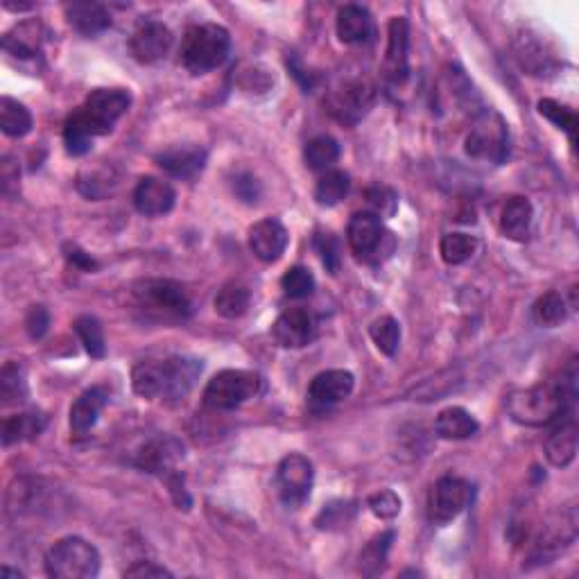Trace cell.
<instances>
[{
	"instance_id": "ab89813d",
	"label": "cell",
	"mask_w": 579,
	"mask_h": 579,
	"mask_svg": "<svg viewBox=\"0 0 579 579\" xmlns=\"http://www.w3.org/2000/svg\"><path fill=\"white\" fill-rule=\"evenodd\" d=\"M73 328L91 358H105L107 344H105V333H102V326L98 319L91 315H82L75 319Z\"/></svg>"
},
{
	"instance_id": "836d02e7",
	"label": "cell",
	"mask_w": 579,
	"mask_h": 579,
	"mask_svg": "<svg viewBox=\"0 0 579 579\" xmlns=\"http://www.w3.org/2000/svg\"><path fill=\"white\" fill-rule=\"evenodd\" d=\"M394 541V532H383L367 543V548L360 552V573L367 577L380 575L387 566V555H390Z\"/></svg>"
},
{
	"instance_id": "74e56055",
	"label": "cell",
	"mask_w": 579,
	"mask_h": 579,
	"mask_svg": "<svg viewBox=\"0 0 579 579\" xmlns=\"http://www.w3.org/2000/svg\"><path fill=\"white\" fill-rule=\"evenodd\" d=\"M369 335L374 340L376 349L383 353V356L392 358L396 356V351L401 347V324L396 322L394 317H380L374 324L369 326Z\"/></svg>"
},
{
	"instance_id": "6da1fadb",
	"label": "cell",
	"mask_w": 579,
	"mask_h": 579,
	"mask_svg": "<svg viewBox=\"0 0 579 579\" xmlns=\"http://www.w3.org/2000/svg\"><path fill=\"white\" fill-rule=\"evenodd\" d=\"M132 107V95L125 89H95L84 105L68 116L64 125L66 152L82 157L91 150L95 136L109 134Z\"/></svg>"
},
{
	"instance_id": "7dc6e473",
	"label": "cell",
	"mask_w": 579,
	"mask_h": 579,
	"mask_svg": "<svg viewBox=\"0 0 579 579\" xmlns=\"http://www.w3.org/2000/svg\"><path fill=\"white\" fill-rule=\"evenodd\" d=\"M48 326H50L48 310L43 306H32L28 310V317H25V328H28L32 340H41V337L48 333Z\"/></svg>"
},
{
	"instance_id": "c3c4849f",
	"label": "cell",
	"mask_w": 579,
	"mask_h": 579,
	"mask_svg": "<svg viewBox=\"0 0 579 579\" xmlns=\"http://www.w3.org/2000/svg\"><path fill=\"white\" fill-rule=\"evenodd\" d=\"M233 190H236L240 200H245L249 204L258 202V197H261V184H258V179L254 175H247V172L233 179Z\"/></svg>"
},
{
	"instance_id": "ac0fdd59",
	"label": "cell",
	"mask_w": 579,
	"mask_h": 579,
	"mask_svg": "<svg viewBox=\"0 0 579 579\" xmlns=\"http://www.w3.org/2000/svg\"><path fill=\"white\" fill-rule=\"evenodd\" d=\"M408 53H410V23L405 16H394L387 28V57L385 71L392 84H403L408 80Z\"/></svg>"
},
{
	"instance_id": "4fadbf2b",
	"label": "cell",
	"mask_w": 579,
	"mask_h": 579,
	"mask_svg": "<svg viewBox=\"0 0 579 579\" xmlns=\"http://www.w3.org/2000/svg\"><path fill=\"white\" fill-rule=\"evenodd\" d=\"M376 89L367 80H353L340 86L328 100V111L340 120L342 125H358L362 118L374 107Z\"/></svg>"
},
{
	"instance_id": "d590c367",
	"label": "cell",
	"mask_w": 579,
	"mask_h": 579,
	"mask_svg": "<svg viewBox=\"0 0 579 579\" xmlns=\"http://www.w3.org/2000/svg\"><path fill=\"white\" fill-rule=\"evenodd\" d=\"M478 252V238L469 233H446L439 243V254H442L446 265H462L471 261Z\"/></svg>"
},
{
	"instance_id": "f1b7e54d",
	"label": "cell",
	"mask_w": 579,
	"mask_h": 579,
	"mask_svg": "<svg viewBox=\"0 0 579 579\" xmlns=\"http://www.w3.org/2000/svg\"><path fill=\"white\" fill-rule=\"evenodd\" d=\"M43 428H46V417L39 412H21L14 414V417H7L3 421V446L30 442V439H37Z\"/></svg>"
},
{
	"instance_id": "7a4b0ae2",
	"label": "cell",
	"mask_w": 579,
	"mask_h": 579,
	"mask_svg": "<svg viewBox=\"0 0 579 579\" xmlns=\"http://www.w3.org/2000/svg\"><path fill=\"white\" fill-rule=\"evenodd\" d=\"M202 374V360L172 356L166 360L138 362L132 371V387L141 399L179 405L193 392Z\"/></svg>"
},
{
	"instance_id": "e0dca14e",
	"label": "cell",
	"mask_w": 579,
	"mask_h": 579,
	"mask_svg": "<svg viewBox=\"0 0 579 579\" xmlns=\"http://www.w3.org/2000/svg\"><path fill=\"white\" fill-rule=\"evenodd\" d=\"M317 335V322L310 310L290 308L276 317L272 337L283 349H304Z\"/></svg>"
},
{
	"instance_id": "e575fe53",
	"label": "cell",
	"mask_w": 579,
	"mask_h": 579,
	"mask_svg": "<svg viewBox=\"0 0 579 579\" xmlns=\"http://www.w3.org/2000/svg\"><path fill=\"white\" fill-rule=\"evenodd\" d=\"M249 301H252V295L245 285L227 283L215 297V313L224 319H238L247 313Z\"/></svg>"
},
{
	"instance_id": "8d00e7d4",
	"label": "cell",
	"mask_w": 579,
	"mask_h": 579,
	"mask_svg": "<svg viewBox=\"0 0 579 579\" xmlns=\"http://www.w3.org/2000/svg\"><path fill=\"white\" fill-rule=\"evenodd\" d=\"M534 322L543 328H555L559 324L566 322L568 317V304L566 299L559 295V292H546V295L537 299V304L532 308Z\"/></svg>"
},
{
	"instance_id": "cb8c5ba5",
	"label": "cell",
	"mask_w": 579,
	"mask_h": 579,
	"mask_svg": "<svg viewBox=\"0 0 579 579\" xmlns=\"http://www.w3.org/2000/svg\"><path fill=\"white\" fill-rule=\"evenodd\" d=\"M107 401L109 392L102 385H93L77 396V401L71 405V428L75 435H86L98 423L102 410L107 408Z\"/></svg>"
},
{
	"instance_id": "7402d4cb",
	"label": "cell",
	"mask_w": 579,
	"mask_h": 579,
	"mask_svg": "<svg viewBox=\"0 0 579 579\" xmlns=\"http://www.w3.org/2000/svg\"><path fill=\"white\" fill-rule=\"evenodd\" d=\"M157 166L177 179H195L206 166V150L200 145H175L157 154Z\"/></svg>"
},
{
	"instance_id": "277c9868",
	"label": "cell",
	"mask_w": 579,
	"mask_h": 579,
	"mask_svg": "<svg viewBox=\"0 0 579 579\" xmlns=\"http://www.w3.org/2000/svg\"><path fill=\"white\" fill-rule=\"evenodd\" d=\"M231 53V34L218 23L188 28L181 43V64L190 75H206L220 68Z\"/></svg>"
},
{
	"instance_id": "9a60e30c",
	"label": "cell",
	"mask_w": 579,
	"mask_h": 579,
	"mask_svg": "<svg viewBox=\"0 0 579 579\" xmlns=\"http://www.w3.org/2000/svg\"><path fill=\"white\" fill-rule=\"evenodd\" d=\"M184 453H186V448L177 437L159 435L150 439V442L138 451L136 466L145 473H154V475H161V478H168V475L177 473V464L184 460Z\"/></svg>"
},
{
	"instance_id": "816d5d0a",
	"label": "cell",
	"mask_w": 579,
	"mask_h": 579,
	"mask_svg": "<svg viewBox=\"0 0 579 579\" xmlns=\"http://www.w3.org/2000/svg\"><path fill=\"white\" fill-rule=\"evenodd\" d=\"M10 577L21 579L23 573H21V570H12L10 566H3V568H0V579H10Z\"/></svg>"
},
{
	"instance_id": "f6af8a7d",
	"label": "cell",
	"mask_w": 579,
	"mask_h": 579,
	"mask_svg": "<svg viewBox=\"0 0 579 579\" xmlns=\"http://www.w3.org/2000/svg\"><path fill=\"white\" fill-rule=\"evenodd\" d=\"M367 204H369V211L383 220V218H392V215L396 213L399 197H396L392 188L374 186L367 190Z\"/></svg>"
},
{
	"instance_id": "bcb514c9",
	"label": "cell",
	"mask_w": 579,
	"mask_h": 579,
	"mask_svg": "<svg viewBox=\"0 0 579 579\" xmlns=\"http://www.w3.org/2000/svg\"><path fill=\"white\" fill-rule=\"evenodd\" d=\"M367 505L371 509V514H374L376 518H383V521H392V518L401 514V507H403L399 494L392 489H383V491H378V494L369 496Z\"/></svg>"
},
{
	"instance_id": "83f0119b",
	"label": "cell",
	"mask_w": 579,
	"mask_h": 579,
	"mask_svg": "<svg viewBox=\"0 0 579 579\" xmlns=\"http://www.w3.org/2000/svg\"><path fill=\"white\" fill-rule=\"evenodd\" d=\"M480 430V423L475 421L471 412L464 408H446L437 414L435 432L442 439H451V442H460V439H469Z\"/></svg>"
},
{
	"instance_id": "ffe728a7",
	"label": "cell",
	"mask_w": 579,
	"mask_h": 579,
	"mask_svg": "<svg viewBox=\"0 0 579 579\" xmlns=\"http://www.w3.org/2000/svg\"><path fill=\"white\" fill-rule=\"evenodd\" d=\"M177 193L168 181L159 177H143L134 188V206L141 215L159 218L175 209Z\"/></svg>"
},
{
	"instance_id": "7c38bea8",
	"label": "cell",
	"mask_w": 579,
	"mask_h": 579,
	"mask_svg": "<svg viewBox=\"0 0 579 579\" xmlns=\"http://www.w3.org/2000/svg\"><path fill=\"white\" fill-rule=\"evenodd\" d=\"M473 500V487L457 475H444L435 482L428 498V516L432 523L446 525L460 516Z\"/></svg>"
},
{
	"instance_id": "681fc988",
	"label": "cell",
	"mask_w": 579,
	"mask_h": 579,
	"mask_svg": "<svg viewBox=\"0 0 579 579\" xmlns=\"http://www.w3.org/2000/svg\"><path fill=\"white\" fill-rule=\"evenodd\" d=\"M125 577H136V579H157V577H172L168 568H163L154 561H136L134 566H129L125 570Z\"/></svg>"
},
{
	"instance_id": "52a82bcc",
	"label": "cell",
	"mask_w": 579,
	"mask_h": 579,
	"mask_svg": "<svg viewBox=\"0 0 579 579\" xmlns=\"http://www.w3.org/2000/svg\"><path fill=\"white\" fill-rule=\"evenodd\" d=\"M134 299L138 308L161 322H184L193 308L186 290L168 279L141 281L134 288Z\"/></svg>"
},
{
	"instance_id": "ee69618b",
	"label": "cell",
	"mask_w": 579,
	"mask_h": 579,
	"mask_svg": "<svg viewBox=\"0 0 579 579\" xmlns=\"http://www.w3.org/2000/svg\"><path fill=\"white\" fill-rule=\"evenodd\" d=\"M313 247H315V252L319 254V261L324 263L328 272L335 274L337 270H340V261H342L340 240H337L333 233L317 231L315 238H313Z\"/></svg>"
},
{
	"instance_id": "f546056e",
	"label": "cell",
	"mask_w": 579,
	"mask_h": 579,
	"mask_svg": "<svg viewBox=\"0 0 579 579\" xmlns=\"http://www.w3.org/2000/svg\"><path fill=\"white\" fill-rule=\"evenodd\" d=\"M32 114L28 107L21 105L19 100L10 98V95H3L0 98V129H3L5 136L12 138H23L32 132Z\"/></svg>"
},
{
	"instance_id": "603a6c76",
	"label": "cell",
	"mask_w": 579,
	"mask_h": 579,
	"mask_svg": "<svg viewBox=\"0 0 579 579\" xmlns=\"http://www.w3.org/2000/svg\"><path fill=\"white\" fill-rule=\"evenodd\" d=\"M64 14L68 25L82 37H98L111 25V14L105 5L93 3V0H75V3L64 5Z\"/></svg>"
},
{
	"instance_id": "1f68e13d",
	"label": "cell",
	"mask_w": 579,
	"mask_h": 579,
	"mask_svg": "<svg viewBox=\"0 0 579 579\" xmlns=\"http://www.w3.org/2000/svg\"><path fill=\"white\" fill-rule=\"evenodd\" d=\"M306 166L315 172H326L333 170L335 161L340 159V143L335 141L333 136H315L306 143L304 150Z\"/></svg>"
},
{
	"instance_id": "b9f144b4",
	"label": "cell",
	"mask_w": 579,
	"mask_h": 579,
	"mask_svg": "<svg viewBox=\"0 0 579 579\" xmlns=\"http://www.w3.org/2000/svg\"><path fill=\"white\" fill-rule=\"evenodd\" d=\"M281 288L290 299H306L315 292V276L301 265L290 267V270L283 274Z\"/></svg>"
},
{
	"instance_id": "9c48e42d",
	"label": "cell",
	"mask_w": 579,
	"mask_h": 579,
	"mask_svg": "<svg viewBox=\"0 0 579 579\" xmlns=\"http://www.w3.org/2000/svg\"><path fill=\"white\" fill-rule=\"evenodd\" d=\"M466 154L489 163H505L509 157V129L503 116L485 111L466 136Z\"/></svg>"
},
{
	"instance_id": "4316f807",
	"label": "cell",
	"mask_w": 579,
	"mask_h": 579,
	"mask_svg": "<svg viewBox=\"0 0 579 579\" xmlns=\"http://www.w3.org/2000/svg\"><path fill=\"white\" fill-rule=\"evenodd\" d=\"M43 37H46V30L39 21H25L14 25V28L3 37V50L14 57L21 59H32L41 53Z\"/></svg>"
},
{
	"instance_id": "2e32d148",
	"label": "cell",
	"mask_w": 579,
	"mask_h": 579,
	"mask_svg": "<svg viewBox=\"0 0 579 579\" xmlns=\"http://www.w3.org/2000/svg\"><path fill=\"white\" fill-rule=\"evenodd\" d=\"M356 387V376L347 369H328L317 374L308 387V403L315 410H328L347 401Z\"/></svg>"
},
{
	"instance_id": "d4e9b609",
	"label": "cell",
	"mask_w": 579,
	"mask_h": 579,
	"mask_svg": "<svg viewBox=\"0 0 579 579\" xmlns=\"http://www.w3.org/2000/svg\"><path fill=\"white\" fill-rule=\"evenodd\" d=\"M532 220H534L532 202L523 195H514V197H507L503 209H500L498 222L505 238L516 240V243H523V240L527 238V233H530Z\"/></svg>"
},
{
	"instance_id": "ba28073f",
	"label": "cell",
	"mask_w": 579,
	"mask_h": 579,
	"mask_svg": "<svg viewBox=\"0 0 579 579\" xmlns=\"http://www.w3.org/2000/svg\"><path fill=\"white\" fill-rule=\"evenodd\" d=\"M347 240L351 252L365 263H383L394 254L396 238L383 220L371 211H360L349 220Z\"/></svg>"
},
{
	"instance_id": "5bb4252c",
	"label": "cell",
	"mask_w": 579,
	"mask_h": 579,
	"mask_svg": "<svg viewBox=\"0 0 579 579\" xmlns=\"http://www.w3.org/2000/svg\"><path fill=\"white\" fill-rule=\"evenodd\" d=\"M172 32L168 25L154 19H143L129 37V53L138 64H157L170 53Z\"/></svg>"
},
{
	"instance_id": "8992f818",
	"label": "cell",
	"mask_w": 579,
	"mask_h": 579,
	"mask_svg": "<svg viewBox=\"0 0 579 579\" xmlns=\"http://www.w3.org/2000/svg\"><path fill=\"white\" fill-rule=\"evenodd\" d=\"M263 392V378L256 371L224 369L204 387V403L213 410L229 412L256 399Z\"/></svg>"
},
{
	"instance_id": "3957f363",
	"label": "cell",
	"mask_w": 579,
	"mask_h": 579,
	"mask_svg": "<svg viewBox=\"0 0 579 579\" xmlns=\"http://www.w3.org/2000/svg\"><path fill=\"white\" fill-rule=\"evenodd\" d=\"M575 367L561 383H539L527 390H518L507 399V412L516 423L527 428L552 426L561 414L573 410L575 403Z\"/></svg>"
},
{
	"instance_id": "4dcf8cb0",
	"label": "cell",
	"mask_w": 579,
	"mask_h": 579,
	"mask_svg": "<svg viewBox=\"0 0 579 579\" xmlns=\"http://www.w3.org/2000/svg\"><path fill=\"white\" fill-rule=\"evenodd\" d=\"M118 186L116 172L107 166H93L80 172L77 177V190L89 200H102L109 193H114V188Z\"/></svg>"
},
{
	"instance_id": "30bf717a",
	"label": "cell",
	"mask_w": 579,
	"mask_h": 579,
	"mask_svg": "<svg viewBox=\"0 0 579 579\" xmlns=\"http://www.w3.org/2000/svg\"><path fill=\"white\" fill-rule=\"evenodd\" d=\"M577 532H579L577 507L575 505L561 507L559 512L550 514L548 521L541 525L537 541H534L532 559L539 561V564H546L548 559H555L559 552L573 546Z\"/></svg>"
},
{
	"instance_id": "8fae6325",
	"label": "cell",
	"mask_w": 579,
	"mask_h": 579,
	"mask_svg": "<svg viewBox=\"0 0 579 579\" xmlns=\"http://www.w3.org/2000/svg\"><path fill=\"white\" fill-rule=\"evenodd\" d=\"M315 480L313 462L299 453L285 455L279 471H276V485H279V496L285 507L299 509L310 498Z\"/></svg>"
},
{
	"instance_id": "60d3db41",
	"label": "cell",
	"mask_w": 579,
	"mask_h": 579,
	"mask_svg": "<svg viewBox=\"0 0 579 579\" xmlns=\"http://www.w3.org/2000/svg\"><path fill=\"white\" fill-rule=\"evenodd\" d=\"M358 507L353 500H333V503L324 505L322 512L315 518V525L319 530H342L347 527L353 518H356Z\"/></svg>"
},
{
	"instance_id": "d6986e66",
	"label": "cell",
	"mask_w": 579,
	"mask_h": 579,
	"mask_svg": "<svg viewBox=\"0 0 579 579\" xmlns=\"http://www.w3.org/2000/svg\"><path fill=\"white\" fill-rule=\"evenodd\" d=\"M288 240H290L288 229H285L283 222L276 218H265L249 229V249H252L254 256L263 263L279 261L285 254Z\"/></svg>"
},
{
	"instance_id": "7bdbcfd3",
	"label": "cell",
	"mask_w": 579,
	"mask_h": 579,
	"mask_svg": "<svg viewBox=\"0 0 579 579\" xmlns=\"http://www.w3.org/2000/svg\"><path fill=\"white\" fill-rule=\"evenodd\" d=\"M539 114L543 118H548L552 125L564 129V132L570 134V138H575V129H577V116L573 109H568L564 105H559L555 100H539Z\"/></svg>"
},
{
	"instance_id": "44dd1931",
	"label": "cell",
	"mask_w": 579,
	"mask_h": 579,
	"mask_svg": "<svg viewBox=\"0 0 579 579\" xmlns=\"http://www.w3.org/2000/svg\"><path fill=\"white\" fill-rule=\"evenodd\" d=\"M555 423V430H552L546 439V460L555 466V469H566V466H570L575 460L579 439L573 410L561 414Z\"/></svg>"
},
{
	"instance_id": "5b68a950",
	"label": "cell",
	"mask_w": 579,
	"mask_h": 579,
	"mask_svg": "<svg viewBox=\"0 0 579 579\" xmlns=\"http://www.w3.org/2000/svg\"><path fill=\"white\" fill-rule=\"evenodd\" d=\"M46 573L55 579H93L100 573V552L80 537L59 539L46 555Z\"/></svg>"
},
{
	"instance_id": "f35d334b",
	"label": "cell",
	"mask_w": 579,
	"mask_h": 579,
	"mask_svg": "<svg viewBox=\"0 0 579 579\" xmlns=\"http://www.w3.org/2000/svg\"><path fill=\"white\" fill-rule=\"evenodd\" d=\"M28 396V380H25V371L16 362H7L0 371V399L3 405H14L25 401Z\"/></svg>"
},
{
	"instance_id": "d6a6232c",
	"label": "cell",
	"mask_w": 579,
	"mask_h": 579,
	"mask_svg": "<svg viewBox=\"0 0 579 579\" xmlns=\"http://www.w3.org/2000/svg\"><path fill=\"white\" fill-rule=\"evenodd\" d=\"M351 190V179L342 170H326L315 186V202L319 206L340 204Z\"/></svg>"
},
{
	"instance_id": "484cf974",
	"label": "cell",
	"mask_w": 579,
	"mask_h": 579,
	"mask_svg": "<svg viewBox=\"0 0 579 579\" xmlns=\"http://www.w3.org/2000/svg\"><path fill=\"white\" fill-rule=\"evenodd\" d=\"M335 30L342 43L358 46V43H367L374 37V19H371V14L365 7L344 5L342 10L337 12Z\"/></svg>"
},
{
	"instance_id": "f907efd6",
	"label": "cell",
	"mask_w": 579,
	"mask_h": 579,
	"mask_svg": "<svg viewBox=\"0 0 579 579\" xmlns=\"http://www.w3.org/2000/svg\"><path fill=\"white\" fill-rule=\"evenodd\" d=\"M66 258L77 267V270H82V272H95V270H98V261H95L91 254L82 252V249L77 247V245H68L66 247Z\"/></svg>"
}]
</instances>
